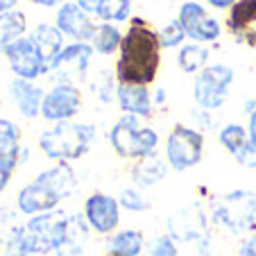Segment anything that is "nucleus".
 I'll use <instances>...</instances> for the list:
<instances>
[{
  "instance_id": "nucleus-22",
  "label": "nucleus",
  "mask_w": 256,
  "mask_h": 256,
  "mask_svg": "<svg viewBox=\"0 0 256 256\" xmlns=\"http://www.w3.org/2000/svg\"><path fill=\"white\" fill-rule=\"evenodd\" d=\"M122 36H125V34H122L114 23H100L96 28L91 46H93V50L100 54H114L120 50Z\"/></svg>"
},
{
  "instance_id": "nucleus-38",
  "label": "nucleus",
  "mask_w": 256,
  "mask_h": 256,
  "mask_svg": "<svg viewBox=\"0 0 256 256\" xmlns=\"http://www.w3.org/2000/svg\"><path fill=\"white\" fill-rule=\"evenodd\" d=\"M152 102H154V104H161V102H166V91H164V88H156V93L152 96Z\"/></svg>"
},
{
  "instance_id": "nucleus-10",
  "label": "nucleus",
  "mask_w": 256,
  "mask_h": 256,
  "mask_svg": "<svg viewBox=\"0 0 256 256\" xmlns=\"http://www.w3.org/2000/svg\"><path fill=\"white\" fill-rule=\"evenodd\" d=\"M82 216L91 232L100 234V236H112L118 232L120 224V204L118 198L106 193H91L84 200Z\"/></svg>"
},
{
  "instance_id": "nucleus-36",
  "label": "nucleus",
  "mask_w": 256,
  "mask_h": 256,
  "mask_svg": "<svg viewBox=\"0 0 256 256\" xmlns=\"http://www.w3.org/2000/svg\"><path fill=\"white\" fill-rule=\"evenodd\" d=\"M16 5H18V0H0V14L16 10Z\"/></svg>"
},
{
  "instance_id": "nucleus-18",
  "label": "nucleus",
  "mask_w": 256,
  "mask_h": 256,
  "mask_svg": "<svg viewBox=\"0 0 256 256\" xmlns=\"http://www.w3.org/2000/svg\"><path fill=\"white\" fill-rule=\"evenodd\" d=\"M168 168H170L168 161L159 152H154V154L136 161L132 166L130 174H132V182L136 184V188H148V186H154L159 182H164L166 174H168Z\"/></svg>"
},
{
  "instance_id": "nucleus-40",
  "label": "nucleus",
  "mask_w": 256,
  "mask_h": 256,
  "mask_svg": "<svg viewBox=\"0 0 256 256\" xmlns=\"http://www.w3.org/2000/svg\"><path fill=\"white\" fill-rule=\"evenodd\" d=\"M0 106H2V98H0Z\"/></svg>"
},
{
  "instance_id": "nucleus-27",
  "label": "nucleus",
  "mask_w": 256,
  "mask_h": 256,
  "mask_svg": "<svg viewBox=\"0 0 256 256\" xmlns=\"http://www.w3.org/2000/svg\"><path fill=\"white\" fill-rule=\"evenodd\" d=\"M118 204H120V208H125V211H130V213H143L150 208V200L145 198V195L140 193V188H136V186L122 188L120 195H118Z\"/></svg>"
},
{
  "instance_id": "nucleus-28",
  "label": "nucleus",
  "mask_w": 256,
  "mask_h": 256,
  "mask_svg": "<svg viewBox=\"0 0 256 256\" xmlns=\"http://www.w3.org/2000/svg\"><path fill=\"white\" fill-rule=\"evenodd\" d=\"M20 152H23V148L16 152L0 154V193H5V188L10 186L12 177H14V172H16V168L20 166Z\"/></svg>"
},
{
  "instance_id": "nucleus-12",
  "label": "nucleus",
  "mask_w": 256,
  "mask_h": 256,
  "mask_svg": "<svg viewBox=\"0 0 256 256\" xmlns=\"http://www.w3.org/2000/svg\"><path fill=\"white\" fill-rule=\"evenodd\" d=\"M177 20H179V25L184 28L186 36L202 46L216 41L218 36H220V32H222L220 23L208 14L206 7H202L200 2H195V0H186L184 5L179 7Z\"/></svg>"
},
{
  "instance_id": "nucleus-26",
  "label": "nucleus",
  "mask_w": 256,
  "mask_h": 256,
  "mask_svg": "<svg viewBox=\"0 0 256 256\" xmlns=\"http://www.w3.org/2000/svg\"><path fill=\"white\" fill-rule=\"evenodd\" d=\"M20 127L10 118H0V154L20 150Z\"/></svg>"
},
{
  "instance_id": "nucleus-24",
  "label": "nucleus",
  "mask_w": 256,
  "mask_h": 256,
  "mask_svg": "<svg viewBox=\"0 0 256 256\" xmlns=\"http://www.w3.org/2000/svg\"><path fill=\"white\" fill-rule=\"evenodd\" d=\"M208 62V48L202 44H188V46H182L177 54V64L179 68L184 72H200L206 68Z\"/></svg>"
},
{
  "instance_id": "nucleus-29",
  "label": "nucleus",
  "mask_w": 256,
  "mask_h": 256,
  "mask_svg": "<svg viewBox=\"0 0 256 256\" xmlns=\"http://www.w3.org/2000/svg\"><path fill=\"white\" fill-rule=\"evenodd\" d=\"M186 39V32L184 28L179 25V20H170L168 25H164V30L159 32V44L161 48H177V46H182Z\"/></svg>"
},
{
  "instance_id": "nucleus-32",
  "label": "nucleus",
  "mask_w": 256,
  "mask_h": 256,
  "mask_svg": "<svg viewBox=\"0 0 256 256\" xmlns=\"http://www.w3.org/2000/svg\"><path fill=\"white\" fill-rule=\"evenodd\" d=\"M238 254H240V256H256V229L245 238V240H242Z\"/></svg>"
},
{
  "instance_id": "nucleus-16",
  "label": "nucleus",
  "mask_w": 256,
  "mask_h": 256,
  "mask_svg": "<svg viewBox=\"0 0 256 256\" xmlns=\"http://www.w3.org/2000/svg\"><path fill=\"white\" fill-rule=\"evenodd\" d=\"M116 100L122 114H132L136 118H150L154 109L150 88L138 84H116Z\"/></svg>"
},
{
  "instance_id": "nucleus-25",
  "label": "nucleus",
  "mask_w": 256,
  "mask_h": 256,
  "mask_svg": "<svg viewBox=\"0 0 256 256\" xmlns=\"http://www.w3.org/2000/svg\"><path fill=\"white\" fill-rule=\"evenodd\" d=\"M132 2L134 0H100L98 16L102 18V23H122L132 14Z\"/></svg>"
},
{
  "instance_id": "nucleus-9",
  "label": "nucleus",
  "mask_w": 256,
  "mask_h": 256,
  "mask_svg": "<svg viewBox=\"0 0 256 256\" xmlns=\"http://www.w3.org/2000/svg\"><path fill=\"white\" fill-rule=\"evenodd\" d=\"M168 236L174 242H208V218L202 204L193 202L168 218Z\"/></svg>"
},
{
  "instance_id": "nucleus-15",
  "label": "nucleus",
  "mask_w": 256,
  "mask_h": 256,
  "mask_svg": "<svg viewBox=\"0 0 256 256\" xmlns=\"http://www.w3.org/2000/svg\"><path fill=\"white\" fill-rule=\"evenodd\" d=\"M7 91H10V98H12V102H14L16 112H18L23 118L34 120V118L41 116V106H44L46 91L36 82L14 78L10 82V86H7Z\"/></svg>"
},
{
  "instance_id": "nucleus-23",
  "label": "nucleus",
  "mask_w": 256,
  "mask_h": 256,
  "mask_svg": "<svg viewBox=\"0 0 256 256\" xmlns=\"http://www.w3.org/2000/svg\"><path fill=\"white\" fill-rule=\"evenodd\" d=\"M218 140H220V145L236 159L247 145H250V132H247V127L238 125V122H229V125H224L222 130L218 132Z\"/></svg>"
},
{
  "instance_id": "nucleus-19",
  "label": "nucleus",
  "mask_w": 256,
  "mask_h": 256,
  "mask_svg": "<svg viewBox=\"0 0 256 256\" xmlns=\"http://www.w3.org/2000/svg\"><path fill=\"white\" fill-rule=\"evenodd\" d=\"M145 250V236L138 229H120L106 236L104 256H140Z\"/></svg>"
},
{
  "instance_id": "nucleus-34",
  "label": "nucleus",
  "mask_w": 256,
  "mask_h": 256,
  "mask_svg": "<svg viewBox=\"0 0 256 256\" xmlns=\"http://www.w3.org/2000/svg\"><path fill=\"white\" fill-rule=\"evenodd\" d=\"M206 5H211L213 10H232L238 0H204Z\"/></svg>"
},
{
  "instance_id": "nucleus-2",
  "label": "nucleus",
  "mask_w": 256,
  "mask_h": 256,
  "mask_svg": "<svg viewBox=\"0 0 256 256\" xmlns=\"http://www.w3.org/2000/svg\"><path fill=\"white\" fill-rule=\"evenodd\" d=\"M75 188H78V177L70 164H54L41 170L30 184L18 190L16 208L28 218L57 211V206L66 198H70Z\"/></svg>"
},
{
  "instance_id": "nucleus-37",
  "label": "nucleus",
  "mask_w": 256,
  "mask_h": 256,
  "mask_svg": "<svg viewBox=\"0 0 256 256\" xmlns=\"http://www.w3.org/2000/svg\"><path fill=\"white\" fill-rule=\"evenodd\" d=\"M247 132H250V138L256 136V112L250 114V122H247Z\"/></svg>"
},
{
  "instance_id": "nucleus-17",
  "label": "nucleus",
  "mask_w": 256,
  "mask_h": 256,
  "mask_svg": "<svg viewBox=\"0 0 256 256\" xmlns=\"http://www.w3.org/2000/svg\"><path fill=\"white\" fill-rule=\"evenodd\" d=\"M32 41H34V46H36V50L41 52V57H44V62H46V75H48V68H50V64L54 62V59L59 57V54L64 52V34L59 32L54 25H50V23H39L36 28L32 30Z\"/></svg>"
},
{
  "instance_id": "nucleus-13",
  "label": "nucleus",
  "mask_w": 256,
  "mask_h": 256,
  "mask_svg": "<svg viewBox=\"0 0 256 256\" xmlns=\"http://www.w3.org/2000/svg\"><path fill=\"white\" fill-rule=\"evenodd\" d=\"M5 57L7 64H10V70L14 72V78L34 82L36 78L46 75V62L41 57V52L36 50V46H34L32 36H28V34L23 39L14 41L5 50Z\"/></svg>"
},
{
  "instance_id": "nucleus-21",
  "label": "nucleus",
  "mask_w": 256,
  "mask_h": 256,
  "mask_svg": "<svg viewBox=\"0 0 256 256\" xmlns=\"http://www.w3.org/2000/svg\"><path fill=\"white\" fill-rule=\"evenodd\" d=\"M28 32V16L20 10H12L0 14V54H5L14 41L23 39Z\"/></svg>"
},
{
  "instance_id": "nucleus-11",
  "label": "nucleus",
  "mask_w": 256,
  "mask_h": 256,
  "mask_svg": "<svg viewBox=\"0 0 256 256\" xmlns=\"http://www.w3.org/2000/svg\"><path fill=\"white\" fill-rule=\"evenodd\" d=\"M82 109V93L75 84H54L50 91H46L41 118L52 125L66 122L80 114Z\"/></svg>"
},
{
  "instance_id": "nucleus-1",
  "label": "nucleus",
  "mask_w": 256,
  "mask_h": 256,
  "mask_svg": "<svg viewBox=\"0 0 256 256\" xmlns=\"http://www.w3.org/2000/svg\"><path fill=\"white\" fill-rule=\"evenodd\" d=\"M161 66L159 32L143 18H132L116 62L118 84H138L148 86L156 80Z\"/></svg>"
},
{
  "instance_id": "nucleus-33",
  "label": "nucleus",
  "mask_w": 256,
  "mask_h": 256,
  "mask_svg": "<svg viewBox=\"0 0 256 256\" xmlns=\"http://www.w3.org/2000/svg\"><path fill=\"white\" fill-rule=\"evenodd\" d=\"M75 2H78L80 10L88 16H93V14L98 16V12H100V0H75Z\"/></svg>"
},
{
  "instance_id": "nucleus-39",
  "label": "nucleus",
  "mask_w": 256,
  "mask_h": 256,
  "mask_svg": "<svg viewBox=\"0 0 256 256\" xmlns=\"http://www.w3.org/2000/svg\"><path fill=\"white\" fill-rule=\"evenodd\" d=\"M250 143H252V145H254V148H256V136H252V138H250Z\"/></svg>"
},
{
  "instance_id": "nucleus-5",
  "label": "nucleus",
  "mask_w": 256,
  "mask_h": 256,
  "mask_svg": "<svg viewBox=\"0 0 256 256\" xmlns=\"http://www.w3.org/2000/svg\"><path fill=\"white\" fill-rule=\"evenodd\" d=\"M211 218L216 224L224 227L236 236L252 232L256 222V193L238 188L220 195V198L213 200Z\"/></svg>"
},
{
  "instance_id": "nucleus-35",
  "label": "nucleus",
  "mask_w": 256,
  "mask_h": 256,
  "mask_svg": "<svg viewBox=\"0 0 256 256\" xmlns=\"http://www.w3.org/2000/svg\"><path fill=\"white\" fill-rule=\"evenodd\" d=\"M30 2L36 7H48V10H52V7H57V5H64V0H30Z\"/></svg>"
},
{
  "instance_id": "nucleus-6",
  "label": "nucleus",
  "mask_w": 256,
  "mask_h": 256,
  "mask_svg": "<svg viewBox=\"0 0 256 256\" xmlns=\"http://www.w3.org/2000/svg\"><path fill=\"white\" fill-rule=\"evenodd\" d=\"M204 156V134L188 125H174L166 138V161L170 170L184 172L202 161Z\"/></svg>"
},
{
  "instance_id": "nucleus-31",
  "label": "nucleus",
  "mask_w": 256,
  "mask_h": 256,
  "mask_svg": "<svg viewBox=\"0 0 256 256\" xmlns=\"http://www.w3.org/2000/svg\"><path fill=\"white\" fill-rule=\"evenodd\" d=\"M236 161H238V164H240V166H245V168L256 170V148L250 143V145H247V148H245V150H242L240 154L236 156Z\"/></svg>"
},
{
  "instance_id": "nucleus-4",
  "label": "nucleus",
  "mask_w": 256,
  "mask_h": 256,
  "mask_svg": "<svg viewBox=\"0 0 256 256\" xmlns=\"http://www.w3.org/2000/svg\"><path fill=\"white\" fill-rule=\"evenodd\" d=\"M109 145L120 159L140 161L156 152L159 134L152 127H140L138 118L132 114H122L109 130Z\"/></svg>"
},
{
  "instance_id": "nucleus-8",
  "label": "nucleus",
  "mask_w": 256,
  "mask_h": 256,
  "mask_svg": "<svg viewBox=\"0 0 256 256\" xmlns=\"http://www.w3.org/2000/svg\"><path fill=\"white\" fill-rule=\"evenodd\" d=\"M93 46L91 44H70L64 48V52L50 64L48 75L54 84H75L86 78L88 66L93 59ZM78 86V84H75Z\"/></svg>"
},
{
  "instance_id": "nucleus-7",
  "label": "nucleus",
  "mask_w": 256,
  "mask_h": 256,
  "mask_svg": "<svg viewBox=\"0 0 256 256\" xmlns=\"http://www.w3.org/2000/svg\"><path fill=\"white\" fill-rule=\"evenodd\" d=\"M234 84V68L227 64H213L198 72L193 82V98L202 112H216L227 102Z\"/></svg>"
},
{
  "instance_id": "nucleus-30",
  "label": "nucleus",
  "mask_w": 256,
  "mask_h": 256,
  "mask_svg": "<svg viewBox=\"0 0 256 256\" xmlns=\"http://www.w3.org/2000/svg\"><path fill=\"white\" fill-rule=\"evenodd\" d=\"M148 256H179V247L168 234L156 236L148 247Z\"/></svg>"
},
{
  "instance_id": "nucleus-3",
  "label": "nucleus",
  "mask_w": 256,
  "mask_h": 256,
  "mask_svg": "<svg viewBox=\"0 0 256 256\" xmlns=\"http://www.w3.org/2000/svg\"><path fill=\"white\" fill-rule=\"evenodd\" d=\"M96 140V127L88 122H57L50 130L41 132L39 150L54 164H70L78 161L91 150Z\"/></svg>"
},
{
  "instance_id": "nucleus-20",
  "label": "nucleus",
  "mask_w": 256,
  "mask_h": 256,
  "mask_svg": "<svg viewBox=\"0 0 256 256\" xmlns=\"http://www.w3.org/2000/svg\"><path fill=\"white\" fill-rule=\"evenodd\" d=\"M252 28H256V0H238L229 12V30L240 41H250Z\"/></svg>"
},
{
  "instance_id": "nucleus-14",
  "label": "nucleus",
  "mask_w": 256,
  "mask_h": 256,
  "mask_svg": "<svg viewBox=\"0 0 256 256\" xmlns=\"http://www.w3.org/2000/svg\"><path fill=\"white\" fill-rule=\"evenodd\" d=\"M54 28L64 34V39L68 36L75 44H88L93 41L98 25L91 20V16L80 10L78 2H64L54 16Z\"/></svg>"
}]
</instances>
